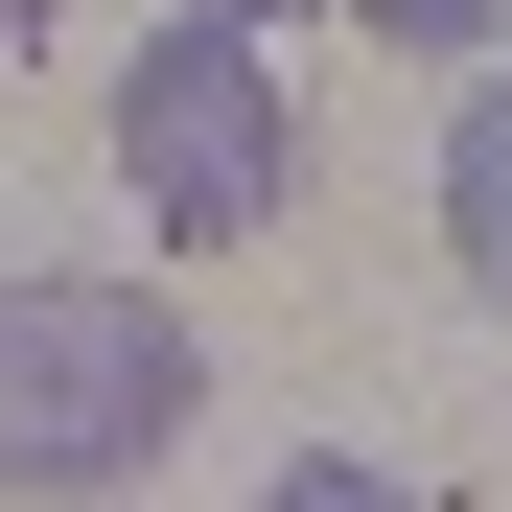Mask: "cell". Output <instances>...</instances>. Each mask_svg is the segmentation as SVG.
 <instances>
[{"mask_svg": "<svg viewBox=\"0 0 512 512\" xmlns=\"http://www.w3.org/2000/svg\"><path fill=\"white\" fill-rule=\"evenodd\" d=\"M187 396H210V350H187L163 280H0V489L24 512L140 489L187 443Z\"/></svg>", "mask_w": 512, "mask_h": 512, "instance_id": "obj_1", "label": "cell"}, {"mask_svg": "<svg viewBox=\"0 0 512 512\" xmlns=\"http://www.w3.org/2000/svg\"><path fill=\"white\" fill-rule=\"evenodd\" d=\"M117 187L163 210V256H233V233L303 210V117H280V70H256V24H163L117 70Z\"/></svg>", "mask_w": 512, "mask_h": 512, "instance_id": "obj_2", "label": "cell"}, {"mask_svg": "<svg viewBox=\"0 0 512 512\" xmlns=\"http://www.w3.org/2000/svg\"><path fill=\"white\" fill-rule=\"evenodd\" d=\"M443 256H466V280L512 303V70H489V94L443 117Z\"/></svg>", "mask_w": 512, "mask_h": 512, "instance_id": "obj_3", "label": "cell"}, {"mask_svg": "<svg viewBox=\"0 0 512 512\" xmlns=\"http://www.w3.org/2000/svg\"><path fill=\"white\" fill-rule=\"evenodd\" d=\"M373 47H512V0H350Z\"/></svg>", "mask_w": 512, "mask_h": 512, "instance_id": "obj_4", "label": "cell"}, {"mask_svg": "<svg viewBox=\"0 0 512 512\" xmlns=\"http://www.w3.org/2000/svg\"><path fill=\"white\" fill-rule=\"evenodd\" d=\"M256 512H419L396 466H350V443H326V466H280V489H256Z\"/></svg>", "mask_w": 512, "mask_h": 512, "instance_id": "obj_5", "label": "cell"}]
</instances>
